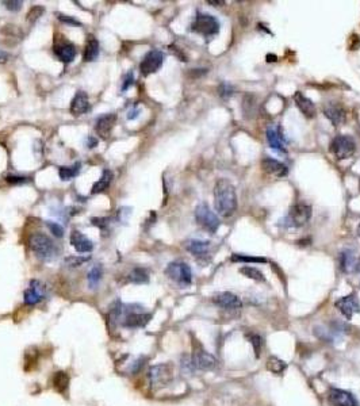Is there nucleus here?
<instances>
[{"mask_svg":"<svg viewBox=\"0 0 360 406\" xmlns=\"http://www.w3.org/2000/svg\"><path fill=\"white\" fill-rule=\"evenodd\" d=\"M334 306L337 307L340 313L347 318V320H351L352 317L357 313H360V302L357 295L355 293H352L349 295H345L343 298H340L336 301Z\"/></svg>","mask_w":360,"mask_h":406,"instance_id":"nucleus-10","label":"nucleus"},{"mask_svg":"<svg viewBox=\"0 0 360 406\" xmlns=\"http://www.w3.org/2000/svg\"><path fill=\"white\" fill-rule=\"evenodd\" d=\"M142 366H143V359H137L134 363H133V366H131L130 371L133 372V374H135V372H138L139 370H141Z\"/></svg>","mask_w":360,"mask_h":406,"instance_id":"nucleus-45","label":"nucleus"},{"mask_svg":"<svg viewBox=\"0 0 360 406\" xmlns=\"http://www.w3.org/2000/svg\"><path fill=\"white\" fill-rule=\"evenodd\" d=\"M80 169H82V163H75V164L69 165V167H61L58 169V175H60L61 180H72L74 177H76L80 173Z\"/></svg>","mask_w":360,"mask_h":406,"instance_id":"nucleus-29","label":"nucleus"},{"mask_svg":"<svg viewBox=\"0 0 360 406\" xmlns=\"http://www.w3.org/2000/svg\"><path fill=\"white\" fill-rule=\"evenodd\" d=\"M356 233H357V236H359V237H360V225H359V226H357V229H356Z\"/></svg>","mask_w":360,"mask_h":406,"instance_id":"nucleus-50","label":"nucleus"},{"mask_svg":"<svg viewBox=\"0 0 360 406\" xmlns=\"http://www.w3.org/2000/svg\"><path fill=\"white\" fill-rule=\"evenodd\" d=\"M70 245L80 253H90L94 249V242L79 230H74L70 233Z\"/></svg>","mask_w":360,"mask_h":406,"instance_id":"nucleus-22","label":"nucleus"},{"mask_svg":"<svg viewBox=\"0 0 360 406\" xmlns=\"http://www.w3.org/2000/svg\"><path fill=\"white\" fill-rule=\"evenodd\" d=\"M338 263H340V268H341L343 273L349 274L357 268V257H356L353 252L349 251V249H345L338 256Z\"/></svg>","mask_w":360,"mask_h":406,"instance_id":"nucleus-24","label":"nucleus"},{"mask_svg":"<svg viewBox=\"0 0 360 406\" xmlns=\"http://www.w3.org/2000/svg\"><path fill=\"white\" fill-rule=\"evenodd\" d=\"M261 168L267 173L276 177H284L289 173V168L286 165L276 159H272V157H264L261 160Z\"/></svg>","mask_w":360,"mask_h":406,"instance_id":"nucleus-21","label":"nucleus"},{"mask_svg":"<svg viewBox=\"0 0 360 406\" xmlns=\"http://www.w3.org/2000/svg\"><path fill=\"white\" fill-rule=\"evenodd\" d=\"M328 403L330 406H359L356 398L349 391L332 387L328 393Z\"/></svg>","mask_w":360,"mask_h":406,"instance_id":"nucleus-12","label":"nucleus"},{"mask_svg":"<svg viewBox=\"0 0 360 406\" xmlns=\"http://www.w3.org/2000/svg\"><path fill=\"white\" fill-rule=\"evenodd\" d=\"M138 114H139V110L138 108H134V110H133V111H130L129 112V114H127V119H135V118L138 117Z\"/></svg>","mask_w":360,"mask_h":406,"instance_id":"nucleus-47","label":"nucleus"},{"mask_svg":"<svg viewBox=\"0 0 360 406\" xmlns=\"http://www.w3.org/2000/svg\"><path fill=\"white\" fill-rule=\"evenodd\" d=\"M213 302L218 307H222L225 310H239L240 307L243 306L239 297L233 293H229V291H222V293L214 295Z\"/></svg>","mask_w":360,"mask_h":406,"instance_id":"nucleus-14","label":"nucleus"},{"mask_svg":"<svg viewBox=\"0 0 360 406\" xmlns=\"http://www.w3.org/2000/svg\"><path fill=\"white\" fill-rule=\"evenodd\" d=\"M91 110V103L88 99V95L84 91H78L76 95L74 96V99L70 102V112L74 114L75 117L83 115Z\"/></svg>","mask_w":360,"mask_h":406,"instance_id":"nucleus-20","label":"nucleus"},{"mask_svg":"<svg viewBox=\"0 0 360 406\" xmlns=\"http://www.w3.org/2000/svg\"><path fill=\"white\" fill-rule=\"evenodd\" d=\"M329 151L337 160L349 159L356 151L355 140L352 139L351 136H347V134L336 136L330 143Z\"/></svg>","mask_w":360,"mask_h":406,"instance_id":"nucleus-4","label":"nucleus"},{"mask_svg":"<svg viewBox=\"0 0 360 406\" xmlns=\"http://www.w3.org/2000/svg\"><path fill=\"white\" fill-rule=\"evenodd\" d=\"M208 5H214V6H224L225 5V2H222V0H207Z\"/></svg>","mask_w":360,"mask_h":406,"instance_id":"nucleus-48","label":"nucleus"},{"mask_svg":"<svg viewBox=\"0 0 360 406\" xmlns=\"http://www.w3.org/2000/svg\"><path fill=\"white\" fill-rule=\"evenodd\" d=\"M267 141L268 145L273 151H278L280 153H287L286 151V139L282 133V129L279 126H269L267 129Z\"/></svg>","mask_w":360,"mask_h":406,"instance_id":"nucleus-16","label":"nucleus"},{"mask_svg":"<svg viewBox=\"0 0 360 406\" xmlns=\"http://www.w3.org/2000/svg\"><path fill=\"white\" fill-rule=\"evenodd\" d=\"M127 281L130 282V283H135V285H143V283H148V282H149V274H148V271L145 268L137 267L129 274Z\"/></svg>","mask_w":360,"mask_h":406,"instance_id":"nucleus-30","label":"nucleus"},{"mask_svg":"<svg viewBox=\"0 0 360 406\" xmlns=\"http://www.w3.org/2000/svg\"><path fill=\"white\" fill-rule=\"evenodd\" d=\"M57 17H58V19H60L61 22H64V23H68V25H72V26H80L82 23L79 21H76L75 18L72 17H68V15H64V14H57Z\"/></svg>","mask_w":360,"mask_h":406,"instance_id":"nucleus-41","label":"nucleus"},{"mask_svg":"<svg viewBox=\"0 0 360 406\" xmlns=\"http://www.w3.org/2000/svg\"><path fill=\"white\" fill-rule=\"evenodd\" d=\"M232 261L235 263H267L268 260L265 257H256V256H247V255H240V253H235V255L230 257Z\"/></svg>","mask_w":360,"mask_h":406,"instance_id":"nucleus-34","label":"nucleus"},{"mask_svg":"<svg viewBox=\"0 0 360 406\" xmlns=\"http://www.w3.org/2000/svg\"><path fill=\"white\" fill-rule=\"evenodd\" d=\"M148 378L153 387H164L172 379V367L171 364H157L149 368Z\"/></svg>","mask_w":360,"mask_h":406,"instance_id":"nucleus-8","label":"nucleus"},{"mask_svg":"<svg viewBox=\"0 0 360 406\" xmlns=\"http://www.w3.org/2000/svg\"><path fill=\"white\" fill-rule=\"evenodd\" d=\"M195 220L204 230H207L210 233H215L220 228V220L214 214V212H211V209L208 208L207 203H199L196 206Z\"/></svg>","mask_w":360,"mask_h":406,"instance_id":"nucleus-7","label":"nucleus"},{"mask_svg":"<svg viewBox=\"0 0 360 406\" xmlns=\"http://www.w3.org/2000/svg\"><path fill=\"white\" fill-rule=\"evenodd\" d=\"M98 145V140L94 136H90L87 139V147L88 148H95Z\"/></svg>","mask_w":360,"mask_h":406,"instance_id":"nucleus-46","label":"nucleus"},{"mask_svg":"<svg viewBox=\"0 0 360 406\" xmlns=\"http://www.w3.org/2000/svg\"><path fill=\"white\" fill-rule=\"evenodd\" d=\"M3 5L6 6V9L10 11H19L22 9V2H3Z\"/></svg>","mask_w":360,"mask_h":406,"instance_id":"nucleus-43","label":"nucleus"},{"mask_svg":"<svg viewBox=\"0 0 360 406\" xmlns=\"http://www.w3.org/2000/svg\"><path fill=\"white\" fill-rule=\"evenodd\" d=\"M191 30L203 35L204 38H211L220 33V22L217 21V18L210 14L198 13L192 22Z\"/></svg>","mask_w":360,"mask_h":406,"instance_id":"nucleus-3","label":"nucleus"},{"mask_svg":"<svg viewBox=\"0 0 360 406\" xmlns=\"http://www.w3.org/2000/svg\"><path fill=\"white\" fill-rule=\"evenodd\" d=\"M163 62H164V53L161 50H157V49H153L143 56L142 61L139 64V71L143 76L156 74L161 68Z\"/></svg>","mask_w":360,"mask_h":406,"instance_id":"nucleus-9","label":"nucleus"},{"mask_svg":"<svg viewBox=\"0 0 360 406\" xmlns=\"http://www.w3.org/2000/svg\"><path fill=\"white\" fill-rule=\"evenodd\" d=\"M114 218H106V217H98V218H91L92 225L98 226L102 232H107L109 230L110 224L113 222Z\"/></svg>","mask_w":360,"mask_h":406,"instance_id":"nucleus-35","label":"nucleus"},{"mask_svg":"<svg viewBox=\"0 0 360 406\" xmlns=\"http://www.w3.org/2000/svg\"><path fill=\"white\" fill-rule=\"evenodd\" d=\"M152 315L149 313H139V311L130 310L123 317L122 325L126 328H142L151 321Z\"/></svg>","mask_w":360,"mask_h":406,"instance_id":"nucleus-18","label":"nucleus"},{"mask_svg":"<svg viewBox=\"0 0 360 406\" xmlns=\"http://www.w3.org/2000/svg\"><path fill=\"white\" fill-rule=\"evenodd\" d=\"M133 83H134V75H133V72H129L123 79V83H122V91H126L129 87L133 86Z\"/></svg>","mask_w":360,"mask_h":406,"instance_id":"nucleus-42","label":"nucleus"},{"mask_svg":"<svg viewBox=\"0 0 360 406\" xmlns=\"http://www.w3.org/2000/svg\"><path fill=\"white\" fill-rule=\"evenodd\" d=\"M165 275L182 287H187L192 283V271L190 265L184 261H172L165 268Z\"/></svg>","mask_w":360,"mask_h":406,"instance_id":"nucleus-5","label":"nucleus"},{"mask_svg":"<svg viewBox=\"0 0 360 406\" xmlns=\"http://www.w3.org/2000/svg\"><path fill=\"white\" fill-rule=\"evenodd\" d=\"M240 274H243L244 277H247L248 279H253L256 282H264L265 278L264 275L255 267H251V265H247V267H241L239 269Z\"/></svg>","mask_w":360,"mask_h":406,"instance_id":"nucleus-32","label":"nucleus"},{"mask_svg":"<svg viewBox=\"0 0 360 406\" xmlns=\"http://www.w3.org/2000/svg\"><path fill=\"white\" fill-rule=\"evenodd\" d=\"M99 57V42L95 37L90 35L87 39V43L84 46V53H83V61L84 62H92Z\"/></svg>","mask_w":360,"mask_h":406,"instance_id":"nucleus-25","label":"nucleus"},{"mask_svg":"<svg viewBox=\"0 0 360 406\" xmlns=\"http://www.w3.org/2000/svg\"><path fill=\"white\" fill-rule=\"evenodd\" d=\"M214 206L221 217L229 218L237 210L236 188L228 179H220L214 187Z\"/></svg>","mask_w":360,"mask_h":406,"instance_id":"nucleus-1","label":"nucleus"},{"mask_svg":"<svg viewBox=\"0 0 360 406\" xmlns=\"http://www.w3.org/2000/svg\"><path fill=\"white\" fill-rule=\"evenodd\" d=\"M192 364L194 367L198 370H203V371H208V370H213L217 366V360L214 358L213 355H210L208 352L202 348L200 346L194 348V354H192Z\"/></svg>","mask_w":360,"mask_h":406,"instance_id":"nucleus-11","label":"nucleus"},{"mask_svg":"<svg viewBox=\"0 0 360 406\" xmlns=\"http://www.w3.org/2000/svg\"><path fill=\"white\" fill-rule=\"evenodd\" d=\"M218 92H220V96L224 98V99H228L230 96L235 94V88L228 84V83H222L221 86L218 87Z\"/></svg>","mask_w":360,"mask_h":406,"instance_id":"nucleus-38","label":"nucleus"},{"mask_svg":"<svg viewBox=\"0 0 360 406\" xmlns=\"http://www.w3.org/2000/svg\"><path fill=\"white\" fill-rule=\"evenodd\" d=\"M113 179L114 173L110 169H104L99 180L94 183V186L91 188V194H99V192H103L104 190H107L110 184H111V182H113Z\"/></svg>","mask_w":360,"mask_h":406,"instance_id":"nucleus-28","label":"nucleus"},{"mask_svg":"<svg viewBox=\"0 0 360 406\" xmlns=\"http://www.w3.org/2000/svg\"><path fill=\"white\" fill-rule=\"evenodd\" d=\"M45 297V291L44 287L41 285V282L38 281H31L29 289L25 291L23 294V301L26 305L29 306H33V305H37L38 302H41Z\"/></svg>","mask_w":360,"mask_h":406,"instance_id":"nucleus-19","label":"nucleus"},{"mask_svg":"<svg viewBox=\"0 0 360 406\" xmlns=\"http://www.w3.org/2000/svg\"><path fill=\"white\" fill-rule=\"evenodd\" d=\"M7 60V54H6L5 52H2V50H0V62H3V61H6Z\"/></svg>","mask_w":360,"mask_h":406,"instance_id":"nucleus-49","label":"nucleus"},{"mask_svg":"<svg viewBox=\"0 0 360 406\" xmlns=\"http://www.w3.org/2000/svg\"><path fill=\"white\" fill-rule=\"evenodd\" d=\"M293 99H294L297 107L300 108V111L304 114V117L309 118V119L314 118L317 112L316 106H314L312 100L309 99L308 96H305L301 91H297L294 94V96H293Z\"/></svg>","mask_w":360,"mask_h":406,"instance_id":"nucleus-23","label":"nucleus"},{"mask_svg":"<svg viewBox=\"0 0 360 406\" xmlns=\"http://www.w3.org/2000/svg\"><path fill=\"white\" fill-rule=\"evenodd\" d=\"M29 179L25 176H17V175H7L6 176V182L10 183V184H23L26 183Z\"/></svg>","mask_w":360,"mask_h":406,"instance_id":"nucleus-40","label":"nucleus"},{"mask_svg":"<svg viewBox=\"0 0 360 406\" xmlns=\"http://www.w3.org/2000/svg\"><path fill=\"white\" fill-rule=\"evenodd\" d=\"M357 268H359V269H360V264H357Z\"/></svg>","mask_w":360,"mask_h":406,"instance_id":"nucleus-51","label":"nucleus"},{"mask_svg":"<svg viewBox=\"0 0 360 406\" xmlns=\"http://www.w3.org/2000/svg\"><path fill=\"white\" fill-rule=\"evenodd\" d=\"M312 208L306 203H297L290 209V212L284 218V226L287 228H301L308 224L312 218Z\"/></svg>","mask_w":360,"mask_h":406,"instance_id":"nucleus-6","label":"nucleus"},{"mask_svg":"<svg viewBox=\"0 0 360 406\" xmlns=\"http://www.w3.org/2000/svg\"><path fill=\"white\" fill-rule=\"evenodd\" d=\"M88 260H90V256H87V257H84V256H69V257L65 259V264L70 268H76L80 267L82 264L87 263Z\"/></svg>","mask_w":360,"mask_h":406,"instance_id":"nucleus-36","label":"nucleus"},{"mask_svg":"<svg viewBox=\"0 0 360 406\" xmlns=\"http://www.w3.org/2000/svg\"><path fill=\"white\" fill-rule=\"evenodd\" d=\"M208 248H210V242L203 241V240H188L186 242L187 251L196 257H203L204 255H207Z\"/></svg>","mask_w":360,"mask_h":406,"instance_id":"nucleus-26","label":"nucleus"},{"mask_svg":"<svg viewBox=\"0 0 360 406\" xmlns=\"http://www.w3.org/2000/svg\"><path fill=\"white\" fill-rule=\"evenodd\" d=\"M102 277H103V267L102 264H96L94 267L91 268V271L88 273V285H90V289H96L99 282L102 281Z\"/></svg>","mask_w":360,"mask_h":406,"instance_id":"nucleus-31","label":"nucleus"},{"mask_svg":"<svg viewBox=\"0 0 360 406\" xmlns=\"http://www.w3.org/2000/svg\"><path fill=\"white\" fill-rule=\"evenodd\" d=\"M30 248L34 255L41 260H52L58 253V248L49 236L44 233H34L30 237Z\"/></svg>","mask_w":360,"mask_h":406,"instance_id":"nucleus-2","label":"nucleus"},{"mask_svg":"<svg viewBox=\"0 0 360 406\" xmlns=\"http://www.w3.org/2000/svg\"><path fill=\"white\" fill-rule=\"evenodd\" d=\"M53 387L57 393L61 395L68 393V387H69V376L64 371H58L53 375Z\"/></svg>","mask_w":360,"mask_h":406,"instance_id":"nucleus-27","label":"nucleus"},{"mask_svg":"<svg viewBox=\"0 0 360 406\" xmlns=\"http://www.w3.org/2000/svg\"><path fill=\"white\" fill-rule=\"evenodd\" d=\"M46 226H48L49 230L52 232L54 237L61 238L62 236H64V228H62L60 224H57V222H52V221H46Z\"/></svg>","mask_w":360,"mask_h":406,"instance_id":"nucleus-37","label":"nucleus"},{"mask_svg":"<svg viewBox=\"0 0 360 406\" xmlns=\"http://www.w3.org/2000/svg\"><path fill=\"white\" fill-rule=\"evenodd\" d=\"M44 13V9H41V7H34L33 10H30V13H29V15H27V19L31 22H34L35 19H38L39 17H41V14Z\"/></svg>","mask_w":360,"mask_h":406,"instance_id":"nucleus-44","label":"nucleus"},{"mask_svg":"<svg viewBox=\"0 0 360 406\" xmlns=\"http://www.w3.org/2000/svg\"><path fill=\"white\" fill-rule=\"evenodd\" d=\"M53 52L56 54V57L61 62L64 64H69L75 60V57L78 54V49L72 42L68 41H61V42H56L53 46Z\"/></svg>","mask_w":360,"mask_h":406,"instance_id":"nucleus-13","label":"nucleus"},{"mask_svg":"<svg viewBox=\"0 0 360 406\" xmlns=\"http://www.w3.org/2000/svg\"><path fill=\"white\" fill-rule=\"evenodd\" d=\"M117 122V115L115 114H104V115H100L98 119H96L95 123V130L98 136H100L103 140H107L111 134V130H113L114 125Z\"/></svg>","mask_w":360,"mask_h":406,"instance_id":"nucleus-17","label":"nucleus"},{"mask_svg":"<svg viewBox=\"0 0 360 406\" xmlns=\"http://www.w3.org/2000/svg\"><path fill=\"white\" fill-rule=\"evenodd\" d=\"M324 114L334 126L343 125L345 119H347L345 108L340 103H334V102H329V103H326L324 106Z\"/></svg>","mask_w":360,"mask_h":406,"instance_id":"nucleus-15","label":"nucleus"},{"mask_svg":"<svg viewBox=\"0 0 360 406\" xmlns=\"http://www.w3.org/2000/svg\"><path fill=\"white\" fill-rule=\"evenodd\" d=\"M286 367L287 364L278 358H269L268 362H267V368H268L272 374H278V375H280V374H283V371L286 370Z\"/></svg>","mask_w":360,"mask_h":406,"instance_id":"nucleus-33","label":"nucleus"},{"mask_svg":"<svg viewBox=\"0 0 360 406\" xmlns=\"http://www.w3.org/2000/svg\"><path fill=\"white\" fill-rule=\"evenodd\" d=\"M251 344L255 348V354H256V358L260 356V350L261 346H263V342H261V337L259 334H252L251 336Z\"/></svg>","mask_w":360,"mask_h":406,"instance_id":"nucleus-39","label":"nucleus"}]
</instances>
